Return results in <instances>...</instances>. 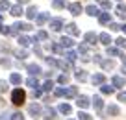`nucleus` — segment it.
Masks as SVG:
<instances>
[{"instance_id": "f257e3e1", "label": "nucleus", "mask_w": 126, "mask_h": 120, "mask_svg": "<svg viewBox=\"0 0 126 120\" xmlns=\"http://www.w3.org/2000/svg\"><path fill=\"white\" fill-rule=\"evenodd\" d=\"M24 100H26V93H24L22 89H15V91L11 93V102H13L15 105H22Z\"/></svg>"}, {"instance_id": "f03ea898", "label": "nucleus", "mask_w": 126, "mask_h": 120, "mask_svg": "<svg viewBox=\"0 0 126 120\" xmlns=\"http://www.w3.org/2000/svg\"><path fill=\"white\" fill-rule=\"evenodd\" d=\"M28 111H30L32 116H41V115H43V109H41L39 104H32L30 107H28Z\"/></svg>"}, {"instance_id": "7ed1b4c3", "label": "nucleus", "mask_w": 126, "mask_h": 120, "mask_svg": "<svg viewBox=\"0 0 126 120\" xmlns=\"http://www.w3.org/2000/svg\"><path fill=\"white\" fill-rule=\"evenodd\" d=\"M83 39H85V43H87V44H91V46H93V44H96V43L100 41V39L96 37V35H94L93 31H87V33H85V37H83Z\"/></svg>"}, {"instance_id": "20e7f679", "label": "nucleus", "mask_w": 126, "mask_h": 120, "mask_svg": "<svg viewBox=\"0 0 126 120\" xmlns=\"http://www.w3.org/2000/svg\"><path fill=\"white\" fill-rule=\"evenodd\" d=\"M76 104H78V107L85 109V107H89V105H91V100L87 96H78V98H76Z\"/></svg>"}, {"instance_id": "39448f33", "label": "nucleus", "mask_w": 126, "mask_h": 120, "mask_svg": "<svg viewBox=\"0 0 126 120\" xmlns=\"http://www.w3.org/2000/svg\"><path fill=\"white\" fill-rule=\"evenodd\" d=\"M50 28H52V31H59L63 28V20L61 19H52L50 20Z\"/></svg>"}, {"instance_id": "423d86ee", "label": "nucleus", "mask_w": 126, "mask_h": 120, "mask_svg": "<svg viewBox=\"0 0 126 120\" xmlns=\"http://www.w3.org/2000/svg\"><path fill=\"white\" fill-rule=\"evenodd\" d=\"M91 81H93V85H104L106 76H104V74H94V76L91 78Z\"/></svg>"}, {"instance_id": "0eeeda50", "label": "nucleus", "mask_w": 126, "mask_h": 120, "mask_svg": "<svg viewBox=\"0 0 126 120\" xmlns=\"http://www.w3.org/2000/svg\"><path fill=\"white\" fill-rule=\"evenodd\" d=\"M69 11L72 13V15H80V13H82V6H80V2H72L71 6H69Z\"/></svg>"}, {"instance_id": "6e6552de", "label": "nucleus", "mask_w": 126, "mask_h": 120, "mask_svg": "<svg viewBox=\"0 0 126 120\" xmlns=\"http://www.w3.org/2000/svg\"><path fill=\"white\" fill-rule=\"evenodd\" d=\"M48 20H50V15H48V13H37V17H35V22L39 24H45V22H48Z\"/></svg>"}, {"instance_id": "1a4fd4ad", "label": "nucleus", "mask_w": 126, "mask_h": 120, "mask_svg": "<svg viewBox=\"0 0 126 120\" xmlns=\"http://www.w3.org/2000/svg\"><path fill=\"white\" fill-rule=\"evenodd\" d=\"M65 30H67V33H71L72 37H76V35H80V30H78V26H76V24H67V28H65Z\"/></svg>"}, {"instance_id": "9d476101", "label": "nucleus", "mask_w": 126, "mask_h": 120, "mask_svg": "<svg viewBox=\"0 0 126 120\" xmlns=\"http://www.w3.org/2000/svg\"><path fill=\"white\" fill-rule=\"evenodd\" d=\"M28 72H30L32 76H39L41 74V67L35 65V63H32V65H28Z\"/></svg>"}, {"instance_id": "9b49d317", "label": "nucleus", "mask_w": 126, "mask_h": 120, "mask_svg": "<svg viewBox=\"0 0 126 120\" xmlns=\"http://www.w3.org/2000/svg\"><path fill=\"white\" fill-rule=\"evenodd\" d=\"M54 116H56V111H54L52 107H47V109L43 111V118H45V120H54Z\"/></svg>"}, {"instance_id": "f8f14e48", "label": "nucleus", "mask_w": 126, "mask_h": 120, "mask_svg": "<svg viewBox=\"0 0 126 120\" xmlns=\"http://www.w3.org/2000/svg\"><path fill=\"white\" fill-rule=\"evenodd\" d=\"M85 11H87V15H89V17H98V15H100V11H98V8H96V6H87Z\"/></svg>"}, {"instance_id": "ddd939ff", "label": "nucleus", "mask_w": 126, "mask_h": 120, "mask_svg": "<svg viewBox=\"0 0 126 120\" xmlns=\"http://www.w3.org/2000/svg\"><path fill=\"white\" fill-rule=\"evenodd\" d=\"M76 96H78V89H76V87L65 89V98H76Z\"/></svg>"}, {"instance_id": "4468645a", "label": "nucleus", "mask_w": 126, "mask_h": 120, "mask_svg": "<svg viewBox=\"0 0 126 120\" xmlns=\"http://www.w3.org/2000/svg\"><path fill=\"white\" fill-rule=\"evenodd\" d=\"M98 22L100 24H110L111 22V15L110 13H100L98 15Z\"/></svg>"}, {"instance_id": "2eb2a0df", "label": "nucleus", "mask_w": 126, "mask_h": 120, "mask_svg": "<svg viewBox=\"0 0 126 120\" xmlns=\"http://www.w3.org/2000/svg\"><path fill=\"white\" fill-rule=\"evenodd\" d=\"M59 43H61L63 48H71L72 44H74V41H72L71 37H61V39H59Z\"/></svg>"}, {"instance_id": "dca6fc26", "label": "nucleus", "mask_w": 126, "mask_h": 120, "mask_svg": "<svg viewBox=\"0 0 126 120\" xmlns=\"http://www.w3.org/2000/svg\"><path fill=\"white\" fill-rule=\"evenodd\" d=\"M13 26H15L19 31H28V30H32V26H30L28 22H15Z\"/></svg>"}, {"instance_id": "f3484780", "label": "nucleus", "mask_w": 126, "mask_h": 120, "mask_svg": "<svg viewBox=\"0 0 126 120\" xmlns=\"http://www.w3.org/2000/svg\"><path fill=\"white\" fill-rule=\"evenodd\" d=\"M93 105H94V109H96V111H102V107H104L102 98H100V96H94V98H93Z\"/></svg>"}, {"instance_id": "a211bd4d", "label": "nucleus", "mask_w": 126, "mask_h": 120, "mask_svg": "<svg viewBox=\"0 0 126 120\" xmlns=\"http://www.w3.org/2000/svg\"><path fill=\"white\" fill-rule=\"evenodd\" d=\"M111 83H113V87H124V78L121 76H113V80H111Z\"/></svg>"}, {"instance_id": "6ab92c4d", "label": "nucleus", "mask_w": 126, "mask_h": 120, "mask_svg": "<svg viewBox=\"0 0 126 120\" xmlns=\"http://www.w3.org/2000/svg\"><path fill=\"white\" fill-rule=\"evenodd\" d=\"M26 85H28V87H32V89H39V81H37V78H35V76H32V78H28V81H26Z\"/></svg>"}, {"instance_id": "aec40b11", "label": "nucleus", "mask_w": 126, "mask_h": 120, "mask_svg": "<svg viewBox=\"0 0 126 120\" xmlns=\"http://www.w3.org/2000/svg\"><path fill=\"white\" fill-rule=\"evenodd\" d=\"M30 43H35V41L30 39V37H26V35H20V37H19V44H20V46H28Z\"/></svg>"}, {"instance_id": "412c9836", "label": "nucleus", "mask_w": 126, "mask_h": 120, "mask_svg": "<svg viewBox=\"0 0 126 120\" xmlns=\"http://www.w3.org/2000/svg\"><path fill=\"white\" fill-rule=\"evenodd\" d=\"M98 39H100V43L104 44V46H110V43H111V37L108 33H100L98 35Z\"/></svg>"}, {"instance_id": "4be33fe9", "label": "nucleus", "mask_w": 126, "mask_h": 120, "mask_svg": "<svg viewBox=\"0 0 126 120\" xmlns=\"http://www.w3.org/2000/svg\"><path fill=\"white\" fill-rule=\"evenodd\" d=\"M9 11H11V15L13 17H20V15H22V8H20V4L19 6H11V9H9Z\"/></svg>"}, {"instance_id": "5701e85b", "label": "nucleus", "mask_w": 126, "mask_h": 120, "mask_svg": "<svg viewBox=\"0 0 126 120\" xmlns=\"http://www.w3.org/2000/svg\"><path fill=\"white\" fill-rule=\"evenodd\" d=\"M9 81H11L13 85H20V83H22V78H20V74H11V76H9Z\"/></svg>"}, {"instance_id": "b1692460", "label": "nucleus", "mask_w": 126, "mask_h": 120, "mask_svg": "<svg viewBox=\"0 0 126 120\" xmlns=\"http://www.w3.org/2000/svg\"><path fill=\"white\" fill-rule=\"evenodd\" d=\"M74 78L78 80V81H85V80H87V74H85V70H76Z\"/></svg>"}, {"instance_id": "393cba45", "label": "nucleus", "mask_w": 126, "mask_h": 120, "mask_svg": "<svg viewBox=\"0 0 126 120\" xmlns=\"http://www.w3.org/2000/svg\"><path fill=\"white\" fill-rule=\"evenodd\" d=\"M26 17H28V19H35V17H37V8H35V6H30V8H28Z\"/></svg>"}, {"instance_id": "a878e982", "label": "nucleus", "mask_w": 126, "mask_h": 120, "mask_svg": "<svg viewBox=\"0 0 126 120\" xmlns=\"http://www.w3.org/2000/svg\"><path fill=\"white\" fill-rule=\"evenodd\" d=\"M100 65H102L104 70H111V68L115 67V63L111 61V59H106V61H100Z\"/></svg>"}, {"instance_id": "bb28decb", "label": "nucleus", "mask_w": 126, "mask_h": 120, "mask_svg": "<svg viewBox=\"0 0 126 120\" xmlns=\"http://www.w3.org/2000/svg\"><path fill=\"white\" fill-rule=\"evenodd\" d=\"M71 65H72L71 61H58V67H59L61 70H71V68H72Z\"/></svg>"}, {"instance_id": "cd10ccee", "label": "nucleus", "mask_w": 126, "mask_h": 120, "mask_svg": "<svg viewBox=\"0 0 126 120\" xmlns=\"http://www.w3.org/2000/svg\"><path fill=\"white\" fill-rule=\"evenodd\" d=\"M117 15L121 17V19H126V6H122V4L117 6Z\"/></svg>"}, {"instance_id": "c85d7f7f", "label": "nucleus", "mask_w": 126, "mask_h": 120, "mask_svg": "<svg viewBox=\"0 0 126 120\" xmlns=\"http://www.w3.org/2000/svg\"><path fill=\"white\" fill-rule=\"evenodd\" d=\"M71 111H72V109H71L69 104H61V105H59V113H63V115H71Z\"/></svg>"}, {"instance_id": "c756f323", "label": "nucleus", "mask_w": 126, "mask_h": 120, "mask_svg": "<svg viewBox=\"0 0 126 120\" xmlns=\"http://www.w3.org/2000/svg\"><path fill=\"white\" fill-rule=\"evenodd\" d=\"M119 113H121V109H119L117 105H110V107H108V115H111V116H117Z\"/></svg>"}, {"instance_id": "7c9ffc66", "label": "nucleus", "mask_w": 126, "mask_h": 120, "mask_svg": "<svg viewBox=\"0 0 126 120\" xmlns=\"http://www.w3.org/2000/svg\"><path fill=\"white\" fill-rule=\"evenodd\" d=\"M35 39H37V41H47V39H48V33H47L45 30H39V31H37V35H35Z\"/></svg>"}, {"instance_id": "2f4dec72", "label": "nucleus", "mask_w": 126, "mask_h": 120, "mask_svg": "<svg viewBox=\"0 0 126 120\" xmlns=\"http://www.w3.org/2000/svg\"><path fill=\"white\" fill-rule=\"evenodd\" d=\"M50 50L52 52H56V54H63V46H61V43H54V44H50Z\"/></svg>"}, {"instance_id": "473e14b6", "label": "nucleus", "mask_w": 126, "mask_h": 120, "mask_svg": "<svg viewBox=\"0 0 126 120\" xmlns=\"http://www.w3.org/2000/svg\"><path fill=\"white\" fill-rule=\"evenodd\" d=\"M9 9H11V6L8 0H0V11H9Z\"/></svg>"}, {"instance_id": "72a5a7b5", "label": "nucleus", "mask_w": 126, "mask_h": 120, "mask_svg": "<svg viewBox=\"0 0 126 120\" xmlns=\"http://www.w3.org/2000/svg\"><path fill=\"white\" fill-rule=\"evenodd\" d=\"M65 4H67L65 0H52V6H54L56 9H61V8H65Z\"/></svg>"}, {"instance_id": "f704fd0d", "label": "nucleus", "mask_w": 126, "mask_h": 120, "mask_svg": "<svg viewBox=\"0 0 126 120\" xmlns=\"http://www.w3.org/2000/svg\"><path fill=\"white\" fill-rule=\"evenodd\" d=\"M108 55H119V57H121V50H119V46L117 48H111V46H108Z\"/></svg>"}, {"instance_id": "c9c22d12", "label": "nucleus", "mask_w": 126, "mask_h": 120, "mask_svg": "<svg viewBox=\"0 0 126 120\" xmlns=\"http://www.w3.org/2000/svg\"><path fill=\"white\" fill-rule=\"evenodd\" d=\"M65 57H67V61L74 63V61H76V57H78V54H76V52H67V54H65Z\"/></svg>"}, {"instance_id": "e433bc0d", "label": "nucleus", "mask_w": 126, "mask_h": 120, "mask_svg": "<svg viewBox=\"0 0 126 120\" xmlns=\"http://www.w3.org/2000/svg\"><path fill=\"white\" fill-rule=\"evenodd\" d=\"M100 91H102V93L104 94H113V87H111V85H102V87H100Z\"/></svg>"}, {"instance_id": "4c0bfd02", "label": "nucleus", "mask_w": 126, "mask_h": 120, "mask_svg": "<svg viewBox=\"0 0 126 120\" xmlns=\"http://www.w3.org/2000/svg\"><path fill=\"white\" fill-rule=\"evenodd\" d=\"M41 89H43V91H52V89H54V83L48 80V81H45V83H43V87H41Z\"/></svg>"}, {"instance_id": "58836bf2", "label": "nucleus", "mask_w": 126, "mask_h": 120, "mask_svg": "<svg viewBox=\"0 0 126 120\" xmlns=\"http://www.w3.org/2000/svg\"><path fill=\"white\" fill-rule=\"evenodd\" d=\"M58 81L61 83V85H67V83H69V76H67V74H61V76L58 78Z\"/></svg>"}, {"instance_id": "ea45409f", "label": "nucleus", "mask_w": 126, "mask_h": 120, "mask_svg": "<svg viewBox=\"0 0 126 120\" xmlns=\"http://www.w3.org/2000/svg\"><path fill=\"white\" fill-rule=\"evenodd\" d=\"M115 43H117V46H119V48H126V39H124V37H119Z\"/></svg>"}, {"instance_id": "a19ab883", "label": "nucleus", "mask_w": 126, "mask_h": 120, "mask_svg": "<svg viewBox=\"0 0 126 120\" xmlns=\"http://www.w3.org/2000/svg\"><path fill=\"white\" fill-rule=\"evenodd\" d=\"M45 61H47L50 67H58V59H54V57H45Z\"/></svg>"}, {"instance_id": "79ce46f5", "label": "nucleus", "mask_w": 126, "mask_h": 120, "mask_svg": "<svg viewBox=\"0 0 126 120\" xmlns=\"http://www.w3.org/2000/svg\"><path fill=\"white\" fill-rule=\"evenodd\" d=\"M9 120H24V115H22V113H13Z\"/></svg>"}, {"instance_id": "37998d69", "label": "nucleus", "mask_w": 126, "mask_h": 120, "mask_svg": "<svg viewBox=\"0 0 126 120\" xmlns=\"http://www.w3.org/2000/svg\"><path fill=\"white\" fill-rule=\"evenodd\" d=\"M15 55H17L19 59H24V57H28V54H26L24 50H17V52H15Z\"/></svg>"}, {"instance_id": "c03bdc74", "label": "nucleus", "mask_w": 126, "mask_h": 120, "mask_svg": "<svg viewBox=\"0 0 126 120\" xmlns=\"http://www.w3.org/2000/svg\"><path fill=\"white\" fill-rule=\"evenodd\" d=\"M78 120H93V118H91V115H87V113H80Z\"/></svg>"}, {"instance_id": "a18cd8bd", "label": "nucleus", "mask_w": 126, "mask_h": 120, "mask_svg": "<svg viewBox=\"0 0 126 120\" xmlns=\"http://www.w3.org/2000/svg\"><path fill=\"white\" fill-rule=\"evenodd\" d=\"M54 94L56 96H65V89H63V87H58V89L54 91Z\"/></svg>"}, {"instance_id": "49530a36", "label": "nucleus", "mask_w": 126, "mask_h": 120, "mask_svg": "<svg viewBox=\"0 0 126 120\" xmlns=\"http://www.w3.org/2000/svg\"><path fill=\"white\" fill-rule=\"evenodd\" d=\"M121 24H115V22H110V30H113V31H119V30H121Z\"/></svg>"}, {"instance_id": "de8ad7c7", "label": "nucleus", "mask_w": 126, "mask_h": 120, "mask_svg": "<svg viewBox=\"0 0 126 120\" xmlns=\"http://www.w3.org/2000/svg\"><path fill=\"white\" fill-rule=\"evenodd\" d=\"M100 6H102L104 9H110L111 8V2H108V0H100Z\"/></svg>"}, {"instance_id": "09e8293b", "label": "nucleus", "mask_w": 126, "mask_h": 120, "mask_svg": "<svg viewBox=\"0 0 126 120\" xmlns=\"http://www.w3.org/2000/svg\"><path fill=\"white\" fill-rule=\"evenodd\" d=\"M78 52L85 55V54H87V46H85V44H80V46H78Z\"/></svg>"}, {"instance_id": "8fccbe9b", "label": "nucleus", "mask_w": 126, "mask_h": 120, "mask_svg": "<svg viewBox=\"0 0 126 120\" xmlns=\"http://www.w3.org/2000/svg\"><path fill=\"white\" fill-rule=\"evenodd\" d=\"M6 89H8V83H6L4 80H0V93H4Z\"/></svg>"}, {"instance_id": "3c124183", "label": "nucleus", "mask_w": 126, "mask_h": 120, "mask_svg": "<svg viewBox=\"0 0 126 120\" xmlns=\"http://www.w3.org/2000/svg\"><path fill=\"white\" fill-rule=\"evenodd\" d=\"M117 100H119V102H124V104H126V93H119Z\"/></svg>"}, {"instance_id": "603ef678", "label": "nucleus", "mask_w": 126, "mask_h": 120, "mask_svg": "<svg viewBox=\"0 0 126 120\" xmlns=\"http://www.w3.org/2000/svg\"><path fill=\"white\" fill-rule=\"evenodd\" d=\"M121 59H122V63H124V65H122V74L126 76V55H121Z\"/></svg>"}, {"instance_id": "864d4df0", "label": "nucleus", "mask_w": 126, "mask_h": 120, "mask_svg": "<svg viewBox=\"0 0 126 120\" xmlns=\"http://www.w3.org/2000/svg\"><path fill=\"white\" fill-rule=\"evenodd\" d=\"M41 93H43V89H33V98H39Z\"/></svg>"}, {"instance_id": "5fc2aeb1", "label": "nucleus", "mask_w": 126, "mask_h": 120, "mask_svg": "<svg viewBox=\"0 0 126 120\" xmlns=\"http://www.w3.org/2000/svg\"><path fill=\"white\" fill-rule=\"evenodd\" d=\"M0 63H2V65H4V67H9V61H8V59H2V61H0Z\"/></svg>"}, {"instance_id": "6e6d98bb", "label": "nucleus", "mask_w": 126, "mask_h": 120, "mask_svg": "<svg viewBox=\"0 0 126 120\" xmlns=\"http://www.w3.org/2000/svg\"><path fill=\"white\" fill-rule=\"evenodd\" d=\"M30 0H19V4H28Z\"/></svg>"}, {"instance_id": "4d7b16f0", "label": "nucleus", "mask_w": 126, "mask_h": 120, "mask_svg": "<svg viewBox=\"0 0 126 120\" xmlns=\"http://www.w3.org/2000/svg\"><path fill=\"white\" fill-rule=\"evenodd\" d=\"M121 30H122V31L126 33V24H122V28H121Z\"/></svg>"}, {"instance_id": "13d9d810", "label": "nucleus", "mask_w": 126, "mask_h": 120, "mask_svg": "<svg viewBox=\"0 0 126 120\" xmlns=\"http://www.w3.org/2000/svg\"><path fill=\"white\" fill-rule=\"evenodd\" d=\"M2 20H4V17H2V13H0V24H2Z\"/></svg>"}, {"instance_id": "bf43d9fd", "label": "nucleus", "mask_w": 126, "mask_h": 120, "mask_svg": "<svg viewBox=\"0 0 126 120\" xmlns=\"http://www.w3.org/2000/svg\"><path fill=\"white\" fill-rule=\"evenodd\" d=\"M0 120H6V115H2V116H0Z\"/></svg>"}, {"instance_id": "052dcab7", "label": "nucleus", "mask_w": 126, "mask_h": 120, "mask_svg": "<svg viewBox=\"0 0 126 120\" xmlns=\"http://www.w3.org/2000/svg\"><path fill=\"white\" fill-rule=\"evenodd\" d=\"M0 105H2V98H0Z\"/></svg>"}]
</instances>
